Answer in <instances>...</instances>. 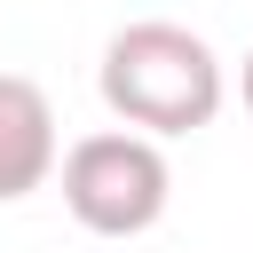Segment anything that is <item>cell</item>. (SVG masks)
Masks as SVG:
<instances>
[{"label": "cell", "instance_id": "cell-2", "mask_svg": "<svg viewBox=\"0 0 253 253\" xmlns=\"http://www.w3.org/2000/svg\"><path fill=\"white\" fill-rule=\"evenodd\" d=\"M55 182H63L71 221L95 237H142L166 221V198H174V166H166L158 134H142V126L79 134L55 158Z\"/></svg>", "mask_w": 253, "mask_h": 253}, {"label": "cell", "instance_id": "cell-3", "mask_svg": "<svg viewBox=\"0 0 253 253\" xmlns=\"http://www.w3.org/2000/svg\"><path fill=\"white\" fill-rule=\"evenodd\" d=\"M55 158H63V142H55L47 87L24 79V71H0V206L47 190L55 182Z\"/></svg>", "mask_w": 253, "mask_h": 253}, {"label": "cell", "instance_id": "cell-1", "mask_svg": "<svg viewBox=\"0 0 253 253\" xmlns=\"http://www.w3.org/2000/svg\"><path fill=\"white\" fill-rule=\"evenodd\" d=\"M103 103L119 126H142L166 142V134H198L221 119L229 71L190 24L142 16L126 32H111V47H103Z\"/></svg>", "mask_w": 253, "mask_h": 253}, {"label": "cell", "instance_id": "cell-4", "mask_svg": "<svg viewBox=\"0 0 253 253\" xmlns=\"http://www.w3.org/2000/svg\"><path fill=\"white\" fill-rule=\"evenodd\" d=\"M237 103L253 111V47H245V63H237Z\"/></svg>", "mask_w": 253, "mask_h": 253}]
</instances>
